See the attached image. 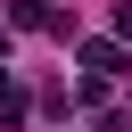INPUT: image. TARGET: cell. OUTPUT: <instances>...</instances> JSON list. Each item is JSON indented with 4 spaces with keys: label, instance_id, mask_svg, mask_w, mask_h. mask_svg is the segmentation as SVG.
<instances>
[{
    "label": "cell",
    "instance_id": "2",
    "mask_svg": "<svg viewBox=\"0 0 132 132\" xmlns=\"http://www.w3.org/2000/svg\"><path fill=\"white\" fill-rule=\"evenodd\" d=\"M0 25H8V33H16V25H25V33H33V25H58V8H50V0H16V8H8V16H0Z\"/></svg>",
    "mask_w": 132,
    "mask_h": 132
},
{
    "label": "cell",
    "instance_id": "1",
    "mask_svg": "<svg viewBox=\"0 0 132 132\" xmlns=\"http://www.w3.org/2000/svg\"><path fill=\"white\" fill-rule=\"evenodd\" d=\"M82 66H91V82H107V74H124V50L116 41H82Z\"/></svg>",
    "mask_w": 132,
    "mask_h": 132
},
{
    "label": "cell",
    "instance_id": "3",
    "mask_svg": "<svg viewBox=\"0 0 132 132\" xmlns=\"http://www.w3.org/2000/svg\"><path fill=\"white\" fill-rule=\"evenodd\" d=\"M16 116H25V91H16V74L0 66V124H16Z\"/></svg>",
    "mask_w": 132,
    "mask_h": 132
},
{
    "label": "cell",
    "instance_id": "4",
    "mask_svg": "<svg viewBox=\"0 0 132 132\" xmlns=\"http://www.w3.org/2000/svg\"><path fill=\"white\" fill-rule=\"evenodd\" d=\"M116 33H124V41H132V0H116Z\"/></svg>",
    "mask_w": 132,
    "mask_h": 132
}]
</instances>
